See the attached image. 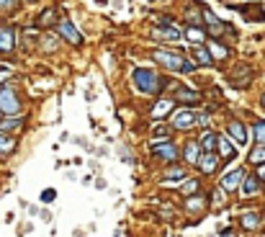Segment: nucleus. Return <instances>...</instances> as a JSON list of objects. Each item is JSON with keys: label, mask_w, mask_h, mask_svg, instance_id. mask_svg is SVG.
<instances>
[{"label": "nucleus", "mask_w": 265, "mask_h": 237, "mask_svg": "<svg viewBox=\"0 0 265 237\" xmlns=\"http://www.w3.org/2000/svg\"><path fill=\"white\" fill-rule=\"evenodd\" d=\"M170 108H173V101H160V103L152 108V116H155V119H162Z\"/></svg>", "instance_id": "b1692460"}, {"label": "nucleus", "mask_w": 265, "mask_h": 237, "mask_svg": "<svg viewBox=\"0 0 265 237\" xmlns=\"http://www.w3.org/2000/svg\"><path fill=\"white\" fill-rule=\"evenodd\" d=\"M167 80H157V75L152 70H137L134 72V85L139 93H157L160 88H165Z\"/></svg>", "instance_id": "f257e3e1"}, {"label": "nucleus", "mask_w": 265, "mask_h": 237, "mask_svg": "<svg viewBox=\"0 0 265 237\" xmlns=\"http://www.w3.org/2000/svg\"><path fill=\"white\" fill-rule=\"evenodd\" d=\"M16 150V142L13 137H8L6 132H0V155H11Z\"/></svg>", "instance_id": "a211bd4d"}, {"label": "nucleus", "mask_w": 265, "mask_h": 237, "mask_svg": "<svg viewBox=\"0 0 265 237\" xmlns=\"http://www.w3.org/2000/svg\"><path fill=\"white\" fill-rule=\"evenodd\" d=\"M262 106H265V93H262Z\"/></svg>", "instance_id": "4c0bfd02"}, {"label": "nucleus", "mask_w": 265, "mask_h": 237, "mask_svg": "<svg viewBox=\"0 0 265 237\" xmlns=\"http://www.w3.org/2000/svg\"><path fill=\"white\" fill-rule=\"evenodd\" d=\"M244 175H247V173H244V168H237L234 173H229V175H224L219 186H221L224 191H237V188L242 186V180H244Z\"/></svg>", "instance_id": "423d86ee"}, {"label": "nucleus", "mask_w": 265, "mask_h": 237, "mask_svg": "<svg viewBox=\"0 0 265 237\" xmlns=\"http://www.w3.org/2000/svg\"><path fill=\"white\" fill-rule=\"evenodd\" d=\"M183 178H185V170H183V168H180V170L175 168V170H167V173H165V180H183Z\"/></svg>", "instance_id": "c85d7f7f"}, {"label": "nucleus", "mask_w": 265, "mask_h": 237, "mask_svg": "<svg viewBox=\"0 0 265 237\" xmlns=\"http://www.w3.org/2000/svg\"><path fill=\"white\" fill-rule=\"evenodd\" d=\"M216 152H219L221 160H234V155H237V150L229 144V139H226V137H219V134H216Z\"/></svg>", "instance_id": "9b49d317"}, {"label": "nucleus", "mask_w": 265, "mask_h": 237, "mask_svg": "<svg viewBox=\"0 0 265 237\" xmlns=\"http://www.w3.org/2000/svg\"><path fill=\"white\" fill-rule=\"evenodd\" d=\"M183 37H185L191 44H203V42H206V31H203L201 26H188V29L183 31Z\"/></svg>", "instance_id": "2eb2a0df"}, {"label": "nucleus", "mask_w": 265, "mask_h": 237, "mask_svg": "<svg viewBox=\"0 0 265 237\" xmlns=\"http://www.w3.org/2000/svg\"><path fill=\"white\" fill-rule=\"evenodd\" d=\"M178 101H191V103H196V101H198V93H193V90H178Z\"/></svg>", "instance_id": "cd10ccee"}, {"label": "nucleus", "mask_w": 265, "mask_h": 237, "mask_svg": "<svg viewBox=\"0 0 265 237\" xmlns=\"http://www.w3.org/2000/svg\"><path fill=\"white\" fill-rule=\"evenodd\" d=\"M180 188H183V193H185V196H191V193H196V188H198V180H185Z\"/></svg>", "instance_id": "c756f323"}, {"label": "nucleus", "mask_w": 265, "mask_h": 237, "mask_svg": "<svg viewBox=\"0 0 265 237\" xmlns=\"http://www.w3.org/2000/svg\"><path fill=\"white\" fill-rule=\"evenodd\" d=\"M257 178L265 183V165H260V170H257Z\"/></svg>", "instance_id": "c9c22d12"}, {"label": "nucleus", "mask_w": 265, "mask_h": 237, "mask_svg": "<svg viewBox=\"0 0 265 237\" xmlns=\"http://www.w3.org/2000/svg\"><path fill=\"white\" fill-rule=\"evenodd\" d=\"M26 3H36V0H26Z\"/></svg>", "instance_id": "58836bf2"}, {"label": "nucleus", "mask_w": 265, "mask_h": 237, "mask_svg": "<svg viewBox=\"0 0 265 237\" xmlns=\"http://www.w3.org/2000/svg\"><path fill=\"white\" fill-rule=\"evenodd\" d=\"M209 49H211V57H216V60H226L229 57V49L221 47L219 42H209Z\"/></svg>", "instance_id": "412c9836"}, {"label": "nucleus", "mask_w": 265, "mask_h": 237, "mask_svg": "<svg viewBox=\"0 0 265 237\" xmlns=\"http://www.w3.org/2000/svg\"><path fill=\"white\" fill-rule=\"evenodd\" d=\"M257 224H260V214H242V227L244 229H257Z\"/></svg>", "instance_id": "5701e85b"}, {"label": "nucleus", "mask_w": 265, "mask_h": 237, "mask_svg": "<svg viewBox=\"0 0 265 237\" xmlns=\"http://www.w3.org/2000/svg\"><path fill=\"white\" fill-rule=\"evenodd\" d=\"M193 57H196V62H201V65H214V57H211V52H209L203 44H193Z\"/></svg>", "instance_id": "f3484780"}, {"label": "nucleus", "mask_w": 265, "mask_h": 237, "mask_svg": "<svg viewBox=\"0 0 265 237\" xmlns=\"http://www.w3.org/2000/svg\"><path fill=\"white\" fill-rule=\"evenodd\" d=\"M16 6V0H0V8H3V11H11Z\"/></svg>", "instance_id": "2f4dec72"}, {"label": "nucleus", "mask_w": 265, "mask_h": 237, "mask_svg": "<svg viewBox=\"0 0 265 237\" xmlns=\"http://www.w3.org/2000/svg\"><path fill=\"white\" fill-rule=\"evenodd\" d=\"M242 183H244V186H242V196H255V193L260 191V178H257V175H244Z\"/></svg>", "instance_id": "dca6fc26"}, {"label": "nucleus", "mask_w": 265, "mask_h": 237, "mask_svg": "<svg viewBox=\"0 0 265 237\" xmlns=\"http://www.w3.org/2000/svg\"><path fill=\"white\" fill-rule=\"evenodd\" d=\"M250 162H265V144H260V147H255L252 152H250Z\"/></svg>", "instance_id": "bb28decb"}, {"label": "nucleus", "mask_w": 265, "mask_h": 237, "mask_svg": "<svg viewBox=\"0 0 265 237\" xmlns=\"http://www.w3.org/2000/svg\"><path fill=\"white\" fill-rule=\"evenodd\" d=\"M196 124H201V126H209V116H206V114H201V116L196 114Z\"/></svg>", "instance_id": "473e14b6"}, {"label": "nucleus", "mask_w": 265, "mask_h": 237, "mask_svg": "<svg viewBox=\"0 0 265 237\" xmlns=\"http://www.w3.org/2000/svg\"><path fill=\"white\" fill-rule=\"evenodd\" d=\"M152 152L157 155V157H162V160H175L178 157V147L173 144V142H157L155 147H152Z\"/></svg>", "instance_id": "1a4fd4ad"}, {"label": "nucleus", "mask_w": 265, "mask_h": 237, "mask_svg": "<svg viewBox=\"0 0 265 237\" xmlns=\"http://www.w3.org/2000/svg\"><path fill=\"white\" fill-rule=\"evenodd\" d=\"M157 39H180V29H173L170 26V19H162L157 26H155V31H152Z\"/></svg>", "instance_id": "6e6552de"}, {"label": "nucleus", "mask_w": 265, "mask_h": 237, "mask_svg": "<svg viewBox=\"0 0 265 237\" xmlns=\"http://www.w3.org/2000/svg\"><path fill=\"white\" fill-rule=\"evenodd\" d=\"M198 155H201V144H198V142H188V144H185V160L196 165Z\"/></svg>", "instance_id": "aec40b11"}, {"label": "nucleus", "mask_w": 265, "mask_h": 237, "mask_svg": "<svg viewBox=\"0 0 265 237\" xmlns=\"http://www.w3.org/2000/svg\"><path fill=\"white\" fill-rule=\"evenodd\" d=\"M11 78V70H6V67H0V83H3V80H8Z\"/></svg>", "instance_id": "72a5a7b5"}, {"label": "nucleus", "mask_w": 265, "mask_h": 237, "mask_svg": "<svg viewBox=\"0 0 265 237\" xmlns=\"http://www.w3.org/2000/svg\"><path fill=\"white\" fill-rule=\"evenodd\" d=\"M252 134H255V142L257 144H265V121H257L252 126Z\"/></svg>", "instance_id": "a878e982"}, {"label": "nucleus", "mask_w": 265, "mask_h": 237, "mask_svg": "<svg viewBox=\"0 0 265 237\" xmlns=\"http://www.w3.org/2000/svg\"><path fill=\"white\" fill-rule=\"evenodd\" d=\"M16 47V31L13 29H0V52H11Z\"/></svg>", "instance_id": "ddd939ff"}, {"label": "nucleus", "mask_w": 265, "mask_h": 237, "mask_svg": "<svg viewBox=\"0 0 265 237\" xmlns=\"http://www.w3.org/2000/svg\"><path fill=\"white\" fill-rule=\"evenodd\" d=\"M155 137H167V129H155Z\"/></svg>", "instance_id": "e433bc0d"}, {"label": "nucleus", "mask_w": 265, "mask_h": 237, "mask_svg": "<svg viewBox=\"0 0 265 237\" xmlns=\"http://www.w3.org/2000/svg\"><path fill=\"white\" fill-rule=\"evenodd\" d=\"M21 111V101L16 96V90L11 85L6 88H0V114H6V116H16Z\"/></svg>", "instance_id": "7ed1b4c3"}, {"label": "nucleus", "mask_w": 265, "mask_h": 237, "mask_svg": "<svg viewBox=\"0 0 265 237\" xmlns=\"http://www.w3.org/2000/svg\"><path fill=\"white\" fill-rule=\"evenodd\" d=\"M52 19H54V11H44V13H42V19H39V24H42V26H49V24H52Z\"/></svg>", "instance_id": "7c9ffc66"}, {"label": "nucleus", "mask_w": 265, "mask_h": 237, "mask_svg": "<svg viewBox=\"0 0 265 237\" xmlns=\"http://www.w3.org/2000/svg\"><path fill=\"white\" fill-rule=\"evenodd\" d=\"M152 60L160 62L162 67L173 70V72H185V62H188V60H183V54H175V52H170V49H157V52L152 54Z\"/></svg>", "instance_id": "f03ea898"}, {"label": "nucleus", "mask_w": 265, "mask_h": 237, "mask_svg": "<svg viewBox=\"0 0 265 237\" xmlns=\"http://www.w3.org/2000/svg\"><path fill=\"white\" fill-rule=\"evenodd\" d=\"M203 206H206V198H201V196H191V198L185 201V209H188V211H203Z\"/></svg>", "instance_id": "4be33fe9"}, {"label": "nucleus", "mask_w": 265, "mask_h": 237, "mask_svg": "<svg viewBox=\"0 0 265 237\" xmlns=\"http://www.w3.org/2000/svg\"><path fill=\"white\" fill-rule=\"evenodd\" d=\"M198 144H201V152H216V134L214 132L203 134V139Z\"/></svg>", "instance_id": "6ab92c4d"}, {"label": "nucleus", "mask_w": 265, "mask_h": 237, "mask_svg": "<svg viewBox=\"0 0 265 237\" xmlns=\"http://www.w3.org/2000/svg\"><path fill=\"white\" fill-rule=\"evenodd\" d=\"M42 198H44V201H52V198H54V191H44Z\"/></svg>", "instance_id": "f704fd0d"}, {"label": "nucleus", "mask_w": 265, "mask_h": 237, "mask_svg": "<svg viewBox=\"0 0 265 237\" xmlns=\"http://www.w3.org/2000/svg\"><path fill=\"white\" fill-rule=\"evenodd\" d=\"M237 11H239L247 21H265V11H262V6H257V3H250V6H237Z\"/></svg>", "instance_id": "9d476101"}, {"label": "nucleus", "mask_w": 265, "mask_h": 237, "mask_svg": "<svg viewBox=\"0 0 265 237\" xmlns=\"http://www.w3.org/2000/svg\"><path fill=\"white\" fill-rule=\"evenodd\" d=\"M193 124H196V111L180 108V111L173 114V126H175V129H191Z\"/></svg>", "instance_id": "20e7f679"}, {"label": "nucleus", "mask_w": 265, "mask_h": 237, "mask_svg": "<svg viewBox=\"0 0 265 237\" xmlns=\"http://www.w3.org/2000/svg\"><path fill=\"white\" fill-rule=\"evenodd\" d=\"M226 132H229V137H232L237 144H244V142H247V129H244L239 121H229V124H226Z\"/></svg>", "instance_id": "f8f14e48"}, {"label": "nucleus", "mask_w": 265, "mask_h": 237, "mask_svg": "<svg viewBox=\"0 0 265 237\" xmlns=\"http://www.w3.org/2000/svg\"><path fill=\"white\" fill-rule=\"evenodd\" d=\"M216 165H219V155H214V152H201L198 160H196V168H198L201 173H206V175L214 173Z\"/></svg>", "instance_id": "39448f33"}, {"label": "nucleus", "mask_w": 265, "mask_h": 237, "mask_svg": "<svg viewBox=\"0 0 265 237\" xmlns=\"http://www.w3.org/2000/svg\"><path fill=\"white\" fill-rule=\"evenodd\" d=\"M203 19H206V26H209V31H211L214 37H219V34L224 31V24H221L209 8H203Z\"/></svg>", "instance_id": "4468645a"}, {"label": "nucleus", "mask_w": 265, "mask_h": 237, "mask_svg": "<svg viewBox=\"0 0 265 237\" xmlns=\"http://www.w3.org/2000/svg\"><path fill=\"white\" fill-rule=\"evenodd\" d=\"M57 31H60V37H65L70 44H83V34H80V31H78L70 21H60Z\"/></svg>", "instance_id": "0eeeda50"}, {"label": "nucleus", "mask_w": 265, "mask_h": 237, "mask_svg": "<svg viewBox=\"0 0 265 237\" xmlns=\"http://www.w3.org/2000/svg\"><path fill=\"white\" fill-rule=\"evenodd\" d=\"M21 119L18 116H11V119H6V121H0V129H3V132H13V129H21Z\"/></svg>", "instance_id": "393cba45"}]
</instances>
